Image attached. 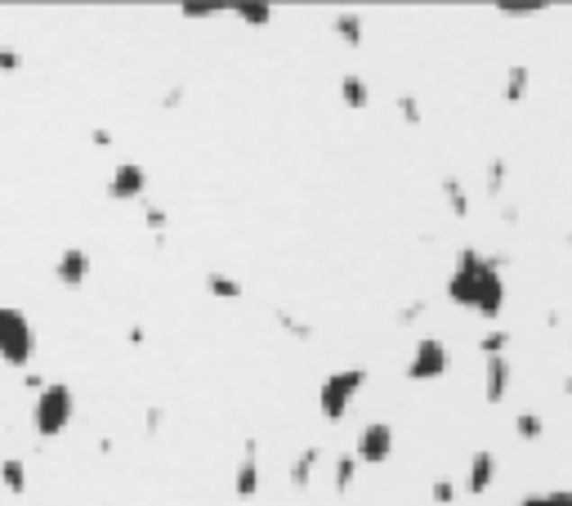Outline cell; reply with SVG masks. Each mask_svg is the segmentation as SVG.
<instances>
[{
	"mask_svg": "<svg viewBox=\"0 0 572 506\" xmlns=\"http://www.w3.org/2000/svg\"><path fill=\"white\" fill-rule=\"evenodd\" d=\"M143 220H148V229H152V234H161V229H166V211H161L157 202H143Z\"/></svg>",
	"mask_w": 572,
	"mask_h": 506,
	"instance_id": "26",
	"label": "cell"
},
{
	"mask_svg": "<svg viewBox=\"0 0 572 506\" xmlns=\"http://www.w3.org/2000/svg\"><path fill=\"white\" fill-rule=\"evenodd\" d=\"M340 99H344V108H353V113H362L367 104H371V90H367V81L362 77H340Z\"/></svg>",
	"mask_w": 572,
	"mask_h": 506,
	"instance_id": "13",
	"label": "cell"
},
{
	"mask_svg": "<svg viewBox=\"0 0 572 506\" xmlns=\"http://www.w3.org/2000/svg\"><path fill=\"white\" fill-rule=\"evenodd\" d=\"M318 457H322V448H318V444H309V448H304V453L291 462V484H295V489H304V484L313 480V471H318Z\"/></svg>",
	"mask_w": 572,
	"mask_h": 506,
	"instance_id": "12",
	"label": "cell"
},
{
	"mask_svg": "<svg viewBox=\"0 0 572 506\" xmlns=\"http://www.w3.org/2000/svg\"><path fill=\"white\" fill-rule=\"evenodd\" d=\"M54 282H63V287L90 282V252L86 247H63V255L54 260Z\"/></svg>",
	"mask_w": 572,
	"mask_h": 506,
	"instance_id": "9",
	"label": "cell"
},
{
	"mask_svg": "<svg viewBox=\"0 0 572 506\" xmlns=\"http://www.w3.org/2000/svg\"><path fill=\"white\" fill-rule=\"evenodd\" d=\"M492 480H496V453H492V448L469 453V480H465V489H469V493H483Z\"/></svg>",
	"mask_w": 572,
	"mask_h": 506,
	"instance_id": "11",
	"label": "cell"
},
{
	"mask_svg": "<svg viewBox=\"0 0 572 506\" xmlns=\"http://www.w3.org/2000/svg\"><path fill=\"white\" fill-rule=\"evenodd\" d=\"M501 179H505V161L496 157V161H492V170H487V189L496 193V189H501Z\"/></svg>",
	"mask_w": 572,
	"mask_h": 506,
	"instance_id": "29",
	"label": "cell"
},
{
	"mask_svg": "<svg viewBox=\"0 0 572 506\" xmlns=\"http://www.w3.org/2000/svg\"><path fill=\"white\" fill-rule=\"evenodd\" d=\"M331 32L344 36L349 45H358V41H362V18H358V14H336V18H331Z\"/></svg>",
	"mask_w": 572,
	"mask_h": 506,
	"instance_id": "18",
	"label": "cell"
},
{
	"mask_svg": "<svg viewBox=\"0 0 572 506\" xmlns=\"http://www.w3.org/2000/svg\"><path fill=\"white\" fill-rule=\"evenodd\" d=\"M448 300H457L460 309L469 314H483V318H496L501 305H505V278H501V264L487 260L474 247H460L457 269L448 278Z\"/></svg>",
	"mask_w": 572,
	"mask_h": 506,
	"instance_id": "1",
	"label": "cell"
},
{
	"mask_svg": "<svg viewBox=\"0 0 572 506\" xmlns=\"http://www.w3.org/2000/svg\"><path fill=\"white\" fill-rule=\"evenodd\" d=\"M528 77H532V72H528L523 63H514V68L505 72V99H510V104H519V99L528 95Z\"/></svg>",
	"mask_w": 572,
	"mask_h": 506,
	"instance_id": "15",
	"label": "cell"
},
{
	"mask_svg": "<svg viewBox=\"0 0 572 506\" xmlns=\"http://www.w3.org/2000/svg\"><path fill=\"white\" fill-rule=\"evenodd\" d=\"M353 475H358V457H353V453H344L340 462H336V489H349V484H353Z\"/></svg>",
	"mask_w": 572,
	"mask_h": 506,
	"instance_id": "23",
	"label": "cell"
},
{
	"mask_svg": "<svg viewBox=\"0 0 572 506\" xmlns=\"http://www.w3.org/2000/svg\"><path fill=\"white\" fill-rule=\"evenodd\" d=\"M108 193H113L116 202L143 198V193H148V170H143L139 161H121L113 170V179H108Z\"/></svg>",
	"mask_w": 572,
	"mask_h": 506,
	"instance_id": "7",
	"label": "cell"
},
{
	"mask_svg": "<svg viewBox=\"0 0 572 506\" xmlns=\"http://www.w3.org/2000/svg\"><path fill=\"white\" fill-rule=\"evenodd\" d=\"M448 363H452L448 345L439 336H421L416 350H412V359H407V381H439L448 373Z\"/></svg>",
	"mask_w": 572,
	"mask_h": 506,
	"instance_id": "5",
	"label": "cell"
},
{
	"mask_svg": "<svg viewBox=\"0 0 572 506\" xmlns=\"http://www.w3.org/2000/svg\"><path fill=\"white\" fill-rule=\"evenodd\" d=\"M72 412H77V394H72V385H63V381H45V390H41L36 403H32V426H36L41 439H59V435L72 426Z\"/></svg>",
	"mask_w": 572,
	"mask_h": 506,
	"instance_id": "2",
	"label": "cell"
},
{
	"mask_svg": "<svg viewBox=\"0 0 572 506\" xmlns=\"http://www.w3.org/2000/svg\"><path fill=\"white\" fill-rule=\"evenodd\" d=\"M478 350H483L487 359H492V354H505V350H510V332H487V336L478 341Z\"/></svg>",
	"mask_w": 572,
	"mask_h": 506,
	"instance_id": "22",
	"label": "cell"
},
{
	"mask_svg": "<svg viewBox=\"0 0 572 506\" xmlns=\"http://www.w3.org/2000/svg\"><path fill=\"white\" fill-rule=\"evenodd\" d=\"M519 506H572V489H550V493H528Z\"/></svg>",
	"mask_w": 572,
	"mask_h": 506,
	"instance_id": "19",
	"label": "cell"
},
{
	"mask_svg": "<svg viewBox=\"0 0 572 506\" xmlns=\"http://www.w3.org/2000/svg\"><path fill=\"white\" fill-rule=\"evenodd\" d=\"M229 14H237V18H241V23H250V27L273 23V9H268V5H232Z\"/></svg>",
	"mask_w": 572,
	"mask_h": 506,
	"instance_id": "20",
	"label": "cell"
},
{
	"mask_svg": "<svg viewBox=\"0 0 572 506\" xmlns=\"http://www.w3.org/2000/svg\"><path fill=\"white\" fill-rule=\"evenodd\" d=\"M367 385V368L362 363H353V368H344V373H331V377L318 385V408H322V417L327 421H340L344 412H349V403H353V394Z\"/></svg>",
	"mask_w": 572,
	"mask_h": 506,
	"instance_id": "4",
	"label": "cell"
},
{
	"mask_svg": "<svg viewBox=\"0 0 572 506\" xmlns=\"http://www.w3.org/2000/svg\"><path fill=\"white\" fill-rule=\"evenodd\" d=\"M18 68H23L18 50H0V72H18Z\"/></svg>",
	"mask_w": 572,
	"mask_h": 506,
	"instance_id": "30",
	"label": "cell"
},
{
	"mask_svg": "<svg viewBox=\"0 0 572 506\" xmlns=\"http://www.w3.org/2000/svg\"><path fill=\"white\" fill-rule=\"evenodd\" d=\"M206 287H211L220 300H237V296H241V282L229 278V273H220V269H211V273H206Z\"/></svg>",
	"mask_w": 572,
	"mask_h": 506,
	"instance_id": "16",
	"label": "cell"
},
{
	"mask_svg": "<svg viewBox=\"0 0 572 506\" xmlns=\"http://www.w3.org/2000/svg\"><path fill=\"white\" fill-rule=\"evenodd\" d=\"M430 498H434V506H452V498H457V484H452V480H434Z\"/></svg>",
	"mask_w": 572,
	"mask_h": 506,
	"instance_id": "24",
	"label": "cell"
},
{
	"mask_svg": "<svg viewBox=\"0 0 572 506\" xmlns=\"http://www.w3.org/2000/svg\"><path fill=\"white\" fill-rule=\"evenodd\" d=\"M510 381H514V373H510V359H505V354H492V359L483 363V399H487V403H505Z\"/></svg>",
	"mask_w": 572,
	"mask_h": 506,
	"instance_id": "10",
	"label": "cell"
},
{
	"mask_svg": "<svg viewBox=\"0 0 572 506\" xmlns=\"http://www.w3.org/2000/svg\"><path fill=\"white\" fill-rule=\"evenodd\" d=\"M443 193H448V202H452V211H457V216H469V198H465V184H460L457 175H452V179H443Z\"/></svg>",
	"mask_w": 572,
	"mask_h": 506,
	"instance_id": "21",
	"label": "cell"
},
{
	"mask_svg": "<svg viewBox=\"0 0 572 506\" xmlns=\"http://www.w3.org/2000/svg\"><path fill=\"white\" fill-rule=\"evenodd\" d=\"M514 435H519V439H532V444H537V439L546 435V421H541L537 412H519V417H514Z\"/></svg>",
	"mask_w": 572,
	"mask_h": 506,
	"instance_id": "17",
	"label": "cell"
},
{
	"mask_svg": "<svg viewBox=\"0 0 572 506\" xmlns=\"http://www.w3.org/2000/svg\"><path fill=\"white\" fill-rule=\"evenodd\" d=\"M496 9L510 14V18H532V14H541L546 5H510V0H505V5H496Z\"/></svg>",
	"mask_w": 572,
	"mask_h": 506,
	"instance_id": "27",
	"label": "cell"
},
{
	"mask_svg": "<svg viewBox=\"0 0 572 506\" xmlns=\"http://www.w3.org/2000/svg\"><path fill=\"white\" fill-rule=\"evenodd\" d=\"M36 354V332L32 318L18 305H0V363L9 368H27Z\"/></svg>",
	"mask_w": 572,
	"mask_h": 506,
	"instance_id": "3",
	"label": "cell"
},
{
	"mask_svg": "<svg viewBox=\"0 0 572 506\" xmlns=\"http://www.w3.org/2000/svg\"><path fill=\"white\" fill-rule=\"evenodd\" d=\"M188 18H211V14H224V5H184Z\"/></svg>",
	"mask_w": 572,
	"mask_h": 506,
	"instance_id": "28",
	"label": "cell"
},
{
	"mask_svg": "<svg viewBox=\"0 0 572 506\" xmlns=\"http://www.w3.org/2000/svg\"><path fill=\"white\" fill-rule=\"evenodd\" d=\"M389 453H394V426L389 421H367L362 435H358L353 457L367 462V466H380V462H389Z\"/></svg>",
	"mask_w": 572,
	"mask_h": 506,
	"instance_id": "6",
	"label": "cell"
},
{
	"mask_svg": "<svg viewBox=\"0 0 572 506\" xmlns=\"http://www.w3.org/2000/svg\"><path fill=\"white\" fill-rule=\"evenodd\" d=\"M232 493L237 498H255L259 493V444L255 439H246V448H241V462L232 471Z\"/></svg>",
	"mask_w": 572,
	"mask_h": 506,
	"instance_id": "8",
	"label": "cell"
},
{
	"mask_svg": "<svg viewBox=\"0 0 572 506\" xmlns=\"http://www.w3.org/2000/svg\"><path fill=\"white\" fill-rule=\"evenodd\" d=\"M0 484H5L9 493H23V489H27V466H23L18 457H5V462H0Z\"/></svg>",
	"mask_w": 572,
	"mask_h": 506,
	"instance_id": "14",
	"label": "cell"
},
{
	"mask_svg": "<svg viewBox=\"0 0 572 506\" xmlns=\"http://www.w3.org/2000/svg\"><path fill=\"white\" fill-rule=\"evenodd\" d=\"M398 113H403V122H412V126H421V104H416L412 95H398Z\"/></svg>",
	"mask_w": 572,
	"mask_h": 506,
	"instance_id": "25",
	"label": "cell"
}]
</instances>
